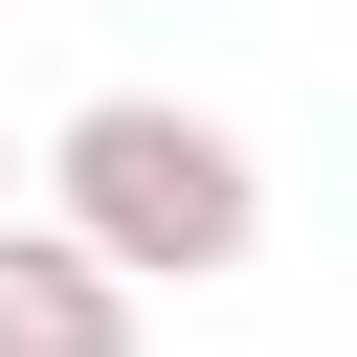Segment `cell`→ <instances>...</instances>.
<instances>
[{
	"label": "cell",
	"instance_id": "6da1fadb",
	"mask_svg": "<svg viewBox=\"0 0 357 357\" xmlns=\"http://www.w3.org/2000/svg\"><path fill=\"white\" fill-rule=\"evenodd\" d=\"M22 223H67L134 312L156 290H223L245 245H268V156L223 134V112H178V89H89L67 134H45V201Z\"/></svg>",
	"mask_w": 357,
	"mask_h": 357
},
{
	"label": "cell",
	"instance_id": "7a4b0ae2",
	"mask_svg": "<svg viewBox=\"0 0 357 357\" xmlns=\"http://www.w3.org/2000/svg\"><path fill=\"white\" fill-rule=\"evenodd\" d=\"M0 357H134V290L67 223H0Z\"/></svg>",
	"mask_w": 357,
	"mask_h": 357
},
{
	"label": "cell",
	"instance_id": "3957f363",
	"mask_svg": "<svg viewBox=\"0 0 357 357\" xmlns=\"http://www.w3.org/2000/svg\"><path fill=\"white\" fill-rule=\"evenodd\" d=\"M22 178H45V156H22V134H0V223H22Z\"/></svg>",
	"mask_w": 357,
	"mask_h": 357
}]
</instances>
